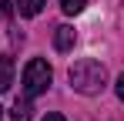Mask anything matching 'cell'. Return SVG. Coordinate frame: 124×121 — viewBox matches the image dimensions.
<instances>
[{
	"label": "cell",
	"instance_id": "cell-1",
	"mask_svg": "<svg viewBox=\"0 0 124 121\" xmlns=\"http://www.w3.org/2000/svg\"><path fill=\"white\" fill-rule=\"evenodd\" d=\"M67 78H70V87L81 91V94H101L104 84H107V71H104L101 60L84 57V60H77V64H70Z\"/></svg>",
	"mask_w": 124,
	"mask_h": 121
},
{
	"label": "cell",
	"instance_id": "cell-2",
	"mask_svg": "<svg viewBox=\"0 0 124 121\" xmlns=\"http://www.w3.org/2000/svg\"><path fill=\"white\" fill-rule=\"evenodd\" d=\"M50 81H54V71H50V64L44 57H34L27 67H23V91H27V98L44 94V91L50 87Z\"/></svg>",
	"mask_w": 124,
	"mask_h": 121
},
{
	"label": "cell",
	"instance_id": "cell-3",
	"mask_svg": "<svg viewBox=\"0 0 124 121\" xmlns=\"http://www.w3.org/2000/svg\"><path fill=\"white\" fill-rule=\"evenodd\" d=\"M74 40H77V34H74V27H67V24H61V27L54 30V47H57V51H70Z\"/></svg>",
	"mask_w": 124,
	"mask_h": 121
},
{
	"label": "cell",
	"instance_id": "cell-4",
	"mask_svg": "<svg viewBox=\"0 0 124 121\" xmlns=\"http://www.w3.org/2000/svg\"><path fill=\"white\" fill-rule=\"evenodd\" d=\"M10 84H14V60L0 54V91H10Z\"/></svg>",
	"mask_w": 124,
	"mask_h": 121
},
{
	"label": "cell",
	"instance_id": "cell-5",
	"mask_svg": "<svg viewBox=\"0 0 124 121\" xmlns=\"http://www.w3.org/2000/svg\"><path fill=\"white\" fill-rule=\"evenodd\" d=\"M17 10H20L23 17H37L44 10V0H17Z\"/></svg>",
	"mask_w": 124,
	"mask_h": 121
},
{
	"label": "cell",
	"instance_id": "cell-6",
	"mask_svg": "<svg viewBox=\"0 0 124 121\" xmlns=\"http://www.w3.org/2000/svg\"><path fill=\"white\" fill-rule=\"evenodd\" d=\"M30 101H17L14 104V111H10V121H30Z\"/></svg>",
	"mask_w": 124,
	"mask_h": 121
},
{
	"label": "cell",
	"instance_id": "cell-7",
	"mask_svg": "<svg viewBox=\"0 0 124 121\" xmlns=\"http://www.w3.org/2000/svg\"><path fill=\"white\" fill-rule=\"evenodd\" d=\"M84 7H87V0H61V10H64V14H70V17L81 14Z\"/></svg>",
	"mask_w": 124,
	"mask_h": 121
},
{
	"label": "cell",
	"instance_id": "cell-8",
	"mask_svg": "<svg viewBox=\"0 0 124 121\" xmlns=\"http://www.w3.org/2000/svg\"><path fill=\"white\" fill-rule=\"evenodd\" d=\"M114 91H117V98L124 101V74H121V78H117V84H114Z\"/></svg>",
	"mask_w": 124,
	"mask_h": 121
},
{
	"label": "cell",
	"instance_id": "cell-9",
	"mask_svg": "<svg viewBox=\"0 0 124 121\" xmlns=\"http://www.w3.org/2000/svg\"><path fill=\"white\" fill-rule=\"evenodd\" d=\"M0 14H3V17L10 14V3H7V0H0Z\"/></svg>",
	"mask_w": 124,
	"mask_h": 121
},
{
	"label": "cell",
	"instance_id": "cell-10",
	"mask_svg": "<svg viewBox=\"0 0 124 121\" xmlns=\"http://www.w3.org/2000/svg\"><path fill=\"white\" fill-rule=\"evenodd\" d=\"M44 121H67V118H64V114H47Z\"/></svg>",
	"mask_w": 124,
	"mask_h": 121
},
{
	"label": "cell",
	"instance_id": "cell-11",
	"mask_svg": "<svg viewBox=\"0 0 124 121\" xmlns=\"http://www.w3.org/2000/svg\"><path fill=\"white\" fill-rule=\"evenodd\" d=\"M0 118H3V108H0Z\"/></svg>",
	"mask_w": 124,
	"mask_h": 121
}]
</instances>
